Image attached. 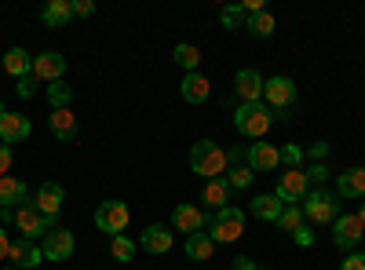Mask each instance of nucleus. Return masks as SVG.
I'll list each match as a JSON object with an SVG mask.
<instances>
[{
    "mask_svg": "<svg viewBox=\"0 0 365 270\" xmlns=\"http://www.w3.org/2000/svg\"><path fill=\"white\" fill-rule=\"evenodd\" d=\"M270 125H274V113H270L267 103H241V106L234 110V128H237V135H249V139L259 142V139L270 132Z\"/></svg>",
    "mask_w": 365,
    "mask_h": 270,
    "instance_id": "1",
    "label": "nucleus"
},
{
    "mask_svg": "<svg viewBox=\"0 0 365 270\" xmlns=\"http://www.w3.org/2000/svg\"><path fill=\"white\" fill-rule=\"evenodd\" d=\"M227 150L220 146V142H212V139H201V142H194L190 146V168L197 172V175H205V179H220L223 172H227Z\"/></svg>",
    "mask_w": 365,
    "mask_h": 270,
    "instance_id": "2",
    "label": "nucleus"
},
{
    "mask_svg": "<svg viewBox=\"0 0 365 270\" xmlns=\"http://www.w3.org/2000/svg\"><path fill=\"white\" fill-rule=\"evenodd\" d=\"M15 227H19V234L22 237H48L55 227H58V219L55 216H44L41 208H37V201H26V204H19L15 208Z\"/></svg>",
    "mask_w": 365,
    "mask_h": 270,
    "instance_id": "3",
    "label": "nucleus"
},
{
    "mask_svg": "<svg viewBox=\"0 0 365 270\" xmlns=\"http://www.w3.org/2000/svg\"><path fill=\"white\" fill-rule=\"evenodd\" d=\"M212 242L216 245H230V242H237L241 234H245V212L241 208H234V204H227V208H220L216 216H212Z\"/></svg>",
    "mask_w": 365,
    "mask_h": 270,
    "instance_id": "4",
    "label": "nucleus"
},
{
    "mask_svg": "<svg viewBox=\"0 0 365 270\" xmlns=\"http://www.w3.org/2000/svg\"><path fill=\"white\" fill-rule=\"evenodd\" d=\"M303 216H307L311 223H332V219L340 216L336 194H329V190H311L307 197H303Z\"/></svg>",
    "mask_w": 365,
    "mask_h": 270,
    "instance_id": "5",
    "label": "nucleus"
},
{
    "mask_svg": "<svg viewBox=\"0 0 365 270\" xmlns=\"http://www.w3.org/2000/svg\"><path fill=\"white\" fill-rule=\"evenodd\" d=\"M296 95H299V88H296L289 77H270V81H263V103L270 106V113L292 110Z\"/></svg>",
    "mask_w": 365,
    "mask_h": 270,
    "instance_id": "6",
    "label": "nucleus"
},
{
    "mask_svg": "<svg viewBox=\"0 0 365 270\" xmlns=\"http://www.w3.org/2000/svg\"><path fill=\"white\" fill-rule=\"evenodd\" d=\"M128 219H132V212H128L125 201H103V204L96 208V227H99L103 234H113V237L125 234Z\"/></svg>",
    "mask_w": 365,
    "mask_h": 270,
    "instance_id": "7",
    "label": "nucleus"
},
{
    "mask_svg": "<svg viewBox=\"0 0 365 270\" xmlns=\"http://www.w3.org/2000/svg\"><path fill=\"white\" fill-rule=\"evenodd\" d=\"M41 252H44V259H51V263H66V259L77 252V237H73L66 227H55V230L44 237Z\"/></svg>",
    "mask_w": 365,
    "mask_h": 270,
    "instance_id": "8",
    "label": "nucleus"
},
{
    "mask_svg": "<svg viewBox=\"0 0 365 270\" xmlns=\"http://www.w3.org/2000/svg\"><path fill=\"white\" fill-rule=\"evenodd\" d=\"M274 194H278V197H282L285 204H299L303 197L311 194L307 172H303V168H289L285 175H278V190H274Z\"/></svg>",
    "mask_w": 365,
    "mask_h": 270,
    "instance_id": "9",
    "label": "nucleus"
},
{
    "mask_svg": "<svg viewBox=\"0 0 365 270\" xmlns=\"http://www.w3.org/2000/svg\"><path fill=\"white\" fill-rule=\"evenodd\" d=\"M361 237H365V227H361L358 216H336L332 219V242H336V249L351 252V249H358Z\"/></svg>",
    "mask_w": 365,
    "mask_h": 270,
    "instance_id": "10",
    "label": "nucleus"
},
{
    "mask_svg": "<svg viewBox=\"0 0 365 270\" xmlns=\"http://www.w3.org/2000/svg\"><path fill=\"white\" fill-rule=\"evenodd\" d=\"M29 132H34V125H29L26 113H11V110L0 113V142H4V146L29 139Z\"/></svg>",
    "mask_w": 365,
    "mask_h": 270,
    "instance_id": "11",
    "label": "nucleus"
},
{
    "mask_svg": "<svg viewBox=\"0 0 365 270\" xmlns=\"http://www.w3.org/2000/svg\"><path fill=\"white\" fill-rule=\"evenodd\" d=\"M172 227H165V223H150L146 230H143V237H139V249L143 252H150V256H165L168 249H172Z\"/></svg>",
    "mask_w": 365,
    "mask_h": 270,
    "instance_id": "12",
    "label": "nucleus"
},
{
    "mask_svg": "<svg viewBox=\"0 0 365 270\" xmlns=\"http://www.w3.org/2000/svg\"><path fill=\"white\" fill-rule=\"evenodd\" d=\"M34 73L37 81H48V84H55V81H63V73H66V58L58 55V51H41L37 58H34Z\"/></svg>",
    "mask_w": 365,
    "mask_h": 270,
    "instance_id": "13",
    "label": "nucleus"
},
{
    "mask_svg": "<svg viewBox=\"0 0 365 270\" xmlns=\"http://www.w3.org/2000/svg\"><path fill=\"white\" fill-rule=\"evenodd\" d=\"M245 161H249V168H252V172H274V168L282 165V150L259 139V142H252V146H249Z\"/></svg>",
    "mask_w": 365,
    "mask_h": 270,
    "instance_id": "14",
    "label": "nucleus"
},
{
    "mask_svg": "<svg viewBox=\"0 0 365 270\" xmlns=\"http://www.w3.org/2000/svg\"><path fill=\"white\" fill-rule=\"evenodd\" d=\"M208 223H212V216H205L197 204H179L172 212V227L182 230V234H201Z\"/></svg>",
    "mask_w": 365,
    "mask_h": 270,
    "instance_id": "15",
    "label": "nucleus"
},
{
    "mask_svg": "<svg viewBox=\"0 0 365 270\" xmlns=\"http://www.w3.org/2000/svg\"><path fill=\"white\" fill-rule=\"evenodd\" d=\"M8 259L15 263V270H37V263L44 259V252L37 249V242H29V237H19V242H11Z\"/></svg>",
    "mask_w": 365,
    "mask_h": 270,
    "instance_id": "16",
    "label": "nucleus"
},
{
    "mask_svg": "<svg viewBox=\"0 0 365 270\" xmlns=\"http://www.w3.org/2000/svg\"><path fill=\"white\" fill-rule=\"evenodd\" d=\"M234 92H237L241 103H263V77L256 70H237Z\"/></svg>",
    "mask_w": 365,
    "mask_h": 270,
    "instance_id": "17",
    "label": "nucleus"
},
{
    "mask_svg": "<svg viewBox=\"0 0 365 270\" xmlns=\"http://www.w3.org/2000/svg\"><path fill=\"white\" fill-rule=\"evenodd\" d=\"M29 201V187L19 175H0V208H19Z\"/></svg>",
    "mask_w": 365,
    "mask_h": 270,
    "instance_id": "18",
    "label": "nucleus"
},
{
    "mask_svg": "<svg viewBox=\"0 0 365 270\" xmlns=\"http://www.w3.org/2000/svg\"><path fill=\"white\" fill-rule=\"evenodd\" d=\"M179 92H182V103L201 106V103L212 95V84H208V77H201V73H187V77H182V84H179Z\"/></svg>",
    "mask_w": 365,
    "mask_h": 270,
    "instance_id": "19",
    "label": "nucleus"
},
{
    "mask_svg": "<svg viewBox=\"0 0 365 270\" xmlns=\"http://www.w3.org/2000/svg\"><path fill=\"white\" fill-rule=\"evenodd\" d=\"M63 204H66V190L58 187V183H44V187L37 190V208H41L44 216H55V219H58Z\"/></svg>",
    "mask_w": 365,
    "mask_h": 270,
    "instance_id": "20",
    "label": "nucleus"
},
{
    "mask_svg": "<svg viewBox=\"0 0 365 270\" xmlns=\"http://www.w3.org/2000/svg\"><path fill=\"white\" fill-rule=\"evenodd\" d=\"M282 212H285V201H282L278 194H259V197L252 201V216L263 219V223H278Z\"/></svg>",
    "mask_w": 365,
    "mask_h": 270,
    "instance_id": "21",
    "label": "nucleus"
},
{
    "mask_svg": "<svg viewBox=\"0 0 365 270\" xmlns=\"http://www.w3.org/2000/svg\"><path fill=\"white\" fill-rule=\"evenodd\" d=\"M48 125H51V135L63 139V142H70V139L77 135V117H73L70 110H51Z\"/></svg>",
    "mask_w": 365,
    "mask_h": 270,
    "instance_id": "22",
    "label": "nucleus"
},
{
    "mask_svg": "<svg viewBox=\"0 0 365 270\" xmlns=\"http://www.w3.org/2000/svg\"><path fill=\"white\" fill-rule=\"evenodd\" d=\"M29 70H34V55H29L26 48H8V51H4V73L26 77Z\"/></svg>",
    "mask_w": 365,
    "mask_h": 270,
    "instance_id": "23",
    "label": "nucleus"
},
{
    "mask_svg": "<svg viewBox=\"0 0 365 270\" xmlns=\"http://www.w3.org/2000/svg\"><path fill=\"white\" fill-rule=\"evenodd\" d=\"M340 197H361L365 201V168H347L340 175Z\"/></svg>",
    "mask_w": 365,
    "mask_h": 270,
    "instance_id": "24",
    "label": "nucleus"
},
{
    "mask_svg": "<svg viewBox=\"0 0 365 270\" xmlns=\"http://www.w3.org/2000/svg\"><path fill=\"white\" fill-rule=\"evenodd\" d=\"M182 249H187V256H190L194 263H201V259H212V252H216V242H212L208 234H190Z\"/></svg>",
    "mask_w": 365,
    "mask_h": 270,
    "instance_id": "25",
    "label": "nucleus"
},
{
    "mask_svg": "<svg viewBox=\"0 0 365 270\" xmlns=\"http://www.w3.org/2000/svg\"><path fill=\"white\" fill-rule=\"evenodd\" d=\"M70 15H73V4H70V0H48L44 11H41V19H44L48 26H66Z\"/></svg>",
    "mask_w": 365,
    "mask_h": 270,
    "instance_id": "26",
    "label": "nucleus"
},
{
    "mask_svg": "<svg viewBox=\"0 0 365 270\" xmlns=\"http://www.w3.org/2000/svg\"><path fill=\"white\" fill-rule=\"evenodd\" d=\"M227 197H230L227 179H208L205 190H201V201L205 204H216V212H220V208H227Z\"/></svg>",
    "mask_w": 365,
    "mask_h": 270,
    "instance_id": "27",
    "label": "nucleus"
},
{
    "mask_svg": "<svg viewBox=\"0 0 365 270\" xmlns=\"http://www.w3.org/2000/svg\"><path fill=\"white\" fill-rule=\"evenodd\" d=\"M48 103H51V110H70V103H73V88H70L66 81L48 84Z\"/></svg>",
    "mask_w": 365,
    "mask_h": 270,
    "instance_id": "28",
    "label": "nucleus"
},
{
    "mask_svg": "<svg viewBox=\"0 0 365 270\" xmlns=\"http://www.w3.org/2000/svg\"><path fill=\"white\" fill-rule=\"evenodd\" d=\"M245 29H249L252 37H270V33H274V15L263 8V11H256V15L245 19Z\"/></svg>",
    "mask_w": 365,
    "mask_h": 270,
    "instance_id": "29",
    "label": "nucleus"
},
{
    "mask_svg": "<svg viewBox=\"0 0 365 270\" xmlns=\"http://www.w3.org/2000/svg\"><path fill=\"white\" fill-rule=\"evenodd\" d=\"M172 58L187 70V73H197V63H201V51L194 48V44H175V51H172Z\"/></svg>",
    "mask_w": 365,
    "mask_h": 270,
    "instance_id": "30",
    "label": "nucleus"
},
{
    "mask_svg": "<svg viewBox=\"0 0 365 270\" xmlns=\"http://www.w3.org/2000/svg\"><path fill=\"white\" fill-rule=\"evenodd\" d=\"M278 227H282L285 234L299 230V227H303V204H285V212L278 216Z\"/></svg>",
    "mask_w": 365,
    "mask_h": 270,
    "instance_id": "31",
    "label": "nucleus"
},
{
    "mask_svg": "<svg viewBox=\"0 0 365 270\" xmlns=\"http://www.w3.org/2000/svg\"><path fill=\"white\" fill-rule=\"evenodd\" d=\"M252 168L249 165H234L230 172H227V187H234V190H245V187H252Z\"/></svg>",
    "mask_w": 365,
    "mask_h": 270,
    "instance_id": "32",
    "label": "nucleus"
},
{
    "mask_svg": "<svg viewBox=\"0 0 365 270\" xmlns=\"http://www.w3.org/2000/svg\"><path fill=\"white\" fill-rule=\"evenodd\" d=\"M110 256H113L117 263H132V256H135V245L128 242L125 234H117L113 242H110Z\"/></svg>",
    "mask_w": 365,
    "mask_h": 270,
    "instance_id": "33",
    "label": "nucleus"
},
{
    "mask_svg": "<svg viewBox=\"0 0 365 270\" xmlns=\"http://www.w3.org/2000/svg\"><path fill=\"white\" fill-rule=\"evenodd\" d=\"M220 22H223V29H241V22H245V11H241V4H227V8L220 11Z\"/></svg>",
    "mask_w": 365,
    "mask_h": 270,
    "instance_id": "34",
    "label": "nucleus"
},
{
    "mask_svg": "<svg viewBox=\"0 0 365 270\" xmlns=\"http://www.w3.org/2000/svg\"><path fill=\"white\" fill-rule=\"evenodd\" d=\"M303 146H296V142H289V146H282V165H289V168H299L303 165Z\"/></svg>",
    "mask_w": 365,
    "mask_h": 270,
    "instance_id": "35",
    "label": "nucleus"
},
{
    "mask_svg": "<svg viewBox=\"0 0 365 270\" xmlns=\"http://www.w3.org/2000/svg\"><path fill=\"white\" fill-rule=\"evenodd\" d=\"M292 242H296L299 249H311V245H314V230H311L307 223H303L299 230H292Z\"/></svg>",
    "mask_w": 365,
    "mask_h": 270,
    "instance_id": "36",
    "label": "nucleus"
},
{
    "mask_svg": "<svg viewBox=\"0 0 365 270\" xmlns=\"http://www.w3.org/2000/svg\"><path fill=\"white\" fill-rule=\"evenodd\" d=\"M34 92H37V77H34V73L19 77V95H22V99H34Z\"/></svg>",
    "mask_w": 365,
    "mask_h": 270,
    "instance_id": "37",
    "label": "nucleus"
},
{
    "mask_svg": "<svg viewBox=\"0 0 365 270\" xmlns=\"http://www.w3.org/2000/svg\"><path fill=\"white\" fill-rule=\"evenodd\" d=\"M340 270H365V252H351V256L340 263Z\"/></svg>",
    "mask_w": 365,
    "mask_h": 270,
    "instance_id": "38",
    "label": "nucleus"
},
{
    "mask_svg": "<svg viewBox=\"0 0 365 270\" xmlns=\"http://www.w3.org/2000/svg\"><path fill=\"white\" fill-rule=\"evenodd\" d=\"M303 154H311V157L322 165V161H325V154H329V142H322V139H318V142H311L307 150H303Z\"/></svg>",
    "mask_w": 365,
    "mask_h": 270,
    "instance_id": "39",
    "label": "nucleus"
},
{
    "mask_svg": "<svg viewBox=\"0 0 365 270\" xmlns=\"http://www.w3.org/2000/svg\"><path fill=\"white\" fill-rule=\"evenodd\" d=\"M325 179H329V172H325V165H318V161H314V165L307 168V183H325Z\"/></svg>",
    "mask_w": 365,
    "mask_h": 270,
    "instance_id": "40",
    "label": "nucleus"
},
{
    "mask_svg": "<svg viewBox=\"0 0 365 270\" xmlns=\"http://www.w3.org/2000/svg\"><path fill=\"white\" fill-rule=\"evenodd\" d=\"M73 4V15H81V19H88L91 11H96V4H91V0H70Z\"/></svg>",
    "mask_w": 365,
    "mask_h": 270,
    "instance_id": "41",
    "label": "nucleus"
},
{
    "mask_svg": "<svg viewBox=\"0 0 365 270\" xmlns=\"http://www.w3.org/2000/svg\"><path fill=\"white\" fill-rule=\"evenodd\" d=\"M11 161H15V157H11V150H8V146H0V175H8Z\"/></svg>",
    "mask_w": 365,
    "mask_h": 270,
    "instance_id": "42",
    "label": "nucleus"
},
{
    "mask_svg": "<svg viewBox=\"0 0 365 270\" xmlns=\"http://www.w3.org/2000/svg\"><path fill=\"white\" fill-rule=\"evenodd\" d=\"M230 270H256V259H249V256H237V259L230 263Z\"/></svg>",
    "mask_w": 365,
    "mask_h": 270,
    "instance_id": "43",
    "label": "nucleus"
},
{
    "mask_svg": "<svg viewBox=\"0 0 365 270\" xmlns=\"http://www.w3.org/2000/svg\"><path fill=\"white\" fill-rule=\"evenodd\" d=\"M8 252H11V237H8L4 227H0V259H8Z\"/></svg>",
    "mask_w": 365,
    "mask_h": 270,
    "instance_id": "44",
    "label": "nucleus"
},
{
    "mask_svg": "<svg viewBox=\"0 0 365 270\" xmlns=\"http://www.w3.org/2000/svg\"><path fill=\"white\" fill-rule=\"evenodd\" d=\"M354 216H358V219H361V227H365V201L358 204V212H354Z\"/></svg>",
    "mask_w": 365,
    "mask_h": 270,
    "instance_id": "45",
    "label": "nucleus"
},
{
    "mask_svg": "<svg viewBox=\"0 0 365 270\" xmlns=\"http://www.w3.org/2000/svg\"><path fill=\"white\" fill-rule=\"evenodd\" d=\"M0 113H4V106H0Z\"/></svg>",
    "mask_w": 365,
    "mask_h": 270,
    "instance_id": "46",
    "label": "nucleus"
},
{
    "mask_svg": "<svg viewBox=\"0 0 365 270\" xmlns=\"http://www.w3.org/2000/svg\"><path fill=\"white\" fill-rule=\"evenodd\" d=\"M8 270H15V266H8Z\"/></svg>",
    "mask_w": 365,
    "mask_h": 270,
    "instance_id": "47",
    "label": "nucleus"
},
{
    "mask_svg": "<svg viewBox=\"0 0 365 270\" xmlns=\"http://www.w3.org/2000/svg\"><path fill=\"white\" fill-rule=\"evenodd\" d=\"M256 270H263V266H256Z\"/></svg>",
    "mask_w": 365,
    "mask_h": 270,
    "instance_id": "48",
    "label": "nucleus"
}]
</instances>
